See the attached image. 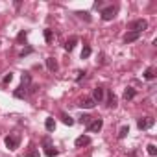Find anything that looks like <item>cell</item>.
<instances>
[{
  "label": "cell",
  "mask_w": 157,
  "mask_h": 157,
  "mask_svg": "<svg viewBox=\"0 0 157 157\" xmlns=\"http://www.w3.org/2000/svg\"><path fill=\"white\" fill-rule=\"evenodd\" d=\"M107 105L109 107H115L117 105V96L113 93H107Z\"/></svg>",
  "instance_id": "cell-15"
},
{
  "label": "cell",
  "mask_w": 157,
  "mask_h": 157,
  "mask_svg": "<svg viewBox=\"0 0 157 157\" xmlns=\"http://www.w3.org/2000/svg\"><path fill=\"white\" fill-rule=\"evenodd\" d=\"M76 44H78V37H70V39L65 43V50H67V52H72Z\"/></svg>",
  "instance_id": "cell-11"
},
{
  "label": "cell",
  "mask_w": 157,
  "mask_h": 157,
  "mask_svg": "<svg viewBox=\"0 0 157 157\" xmlns=\"http://www.w3.org/2000/svg\"><path fill=\"white\" fill-rule=\"evenodd\" d=\"M76 148H83V146H87V144H91V137H87V135H82V137H78L76 139Z\"/></svg>",
  "instance_id": "cell-7"
},
{
  "label": "cell",
  "mask_w": 157,
  "mask_h": 157,
  "mask_svg": "<svg viewBox=\"0 0 157 157\" xmlns=\"http://www.w3.org/2000/svg\"><path fill=\"white\" fill-rule=\"evenodd\" d=\"M148 153H150L151 157H155V155H157V146H155V144H148Z\"/></svg>",
  "instance_id": "cell-24"
},
{
  "label": "cell",
  "mask_w": 157,
  "mask_h": 157,
  "mask_svg": "<svg viewBox=\"0 0 157 157\" xmlns=\"http://www.w3.org/2000/svg\"><path fill=\"white\" fill-rule=\"evenodd\" d=\"M135 94H137V93H135V89H133V87H128V89L124 91V100H126V102H128V100H133V98H135Z\"/></svg>",
  "instance_id": "cell-12"
},
{
  "label": "cell",
  "mask_w": 157,
  "mask_h": 157,
  "mask_svg": "<svg viewBox=\"0 0 157 157\" xmlns=\"http://www.w3.org/2000/svg\"><path fill=\"white\" fill-rule=\"evenodd\" d=\"M4 142H6V146H8L10 150H17V148H19V142H21V137H19L17 133H11V135H8V137L4 139Z\"/></svg>",
  "instance_id": "cell-2"
},
{
  "label": "cell",
  "mask_w": 157,
  "mask_h": 157,
  "mask_svg": "<svg viewBox=\"0 0 157 157\" xmlns=\"http://www.w3.org/2000/svg\"><path fill=\"white\" fill-rule=\"evenodd\" d=\"M26 157H39V150L32 146V148L28 150V153H26Z\"/></svg>",
  "instance_id": "cell-22"
},
{
  "label": "cell",
  "mask_w": 157,
  "mask_h": 157,
  "mask_svg": "<svg viewBox=\"0 0 157 157\" xmlns=\"http://www.w3.org/2000/svg\"><path fill=\"white\" fill-rule=\"evenodd\" d=\"M153 78H155V68L153 67H148L144 70V80H153Z\"/></svg>",
  "instance_id": "cell-14"
},
{
  "label": "cell",
  "mask_w": 157,
  "mask_h": 157,
  "mask_svg": "<svg viewBox=\"0 0 157 157\" xmlns=\"http://www.w3.org/2000/svg\"><path fill=\"white\" fill-rule=\"evenodd\" d=\"M80 122H82L83 126H89V124L93 122V117H91V115H82V117H80Z\"/></svg>",
  "instance_id": "cell-18"
},
{
  "label": "cell",
  "mask_w": 157,
  "mask_h": 157,
  "mask_svg": "<svg viewBox=\"0 0 157 157\" xmlns=\"http://www.w3.org/2000/svg\"><path fill=\"white\" fill-rule=\"evenodd\" d=\"M43 144H44L46 148H52V146H50V139H48V137H44V139H43Z\"/></svg>",
  "instance_id": "cell-29"
},
{
  "label": "cell",
  "mask_w": 157,
  "mask_h": 157,
  "mask_svg": "<svg viewBox=\"0 0 157 157\" xmlns=\"http://www.w3.org/2000/svg\"><path fill=\"white\" fill-rule=\"evenodd\" d=\"M128 133H129V128H128V126H122V128H120V131H118V139H124Z\"/></svg>",
  "instance_id": "cell-21"
},
{
  "label": "cell",
  "mask_w": 157,
  "mask_h": 157,
  "mask_svg": "<svg viewBox=\"0 0 157 157\" xmlns=\"http://www.w3.org/2000/svg\"><path fill=\"white\" fill-rule=\"evenodd\" d=\"M146 28H148V21H144V19H137V21H133L129 24V30L131 32H137V33H142Z\"/></svg>",
  "instance_id": "cell-1"
},
{
  "label": "cell",
  "mask_w": 157,
  "mask_h": 157,
  "mask_svg": "<svg viewBox=\"0 0 157 157\" xmlns=\"http://www.w3.org/2000/svg\"><path fill=\"white\" fill-rule=\"evenodd\" d=\"M61 120H63V124H67V126H72V124H74L72 117H70V115H67V113H61Z\"/></svg>",
  "instance_id": "cell-16"
},
{
  "label": "cell",
  "mask_w": 157,
  "mask_h": 157,
  "mask_svg": "<svg viewBox=\"0 0 157 157\" xmlns=\"http://www.w3.org/2000/svg\"><path fill=\"white\" fill-rule=\"evenodd\" d=\"M11 80H13V74L10 72V74H6V76H4V80H2V82H4V83H10Z\"/></svg>",
  "instance_id": "cell-27"
},
{
  "label": "cell",
  "mask_w": 157,
  "mask_h": 157,
  "mask_svg": "<svg viewBox=\"0 0 157 157\" xmlns=\"http://www.w3.org/2000/svg\"><path fill=\"white\" fill-rule=\"evenodd\" d=\"M83 76H85V70H80V72H78V78H76V80H78V82H80V80H82V78H83Z\"/></svg>",
  "instance_id": "cell-30"
},
{
  "label": "cell",
  "mask_w": 157,
  "mask_h": 157,
  "mask_svg": "<svg viewBox=\"0 0 157 157\" xmlns=\"http://www.w3.org/2000/svg\"><path fill=\"white\" fill-rule=\"evenodd\" d=\"M44 153H46L48 157H54V155H57V150H56V148H46Z\"/></svg>",
  "instance_id": "cell-26"
},
{
  "label": "cell",
  "mask_w": 157,
  "mask_h": 157,
  "mask_svg": "<svg viewBox=\"0 0 157 157\" xmlns=\"http://www.w3.org/2000/svg\"><path fill=\"white\" fill-rule=\"evenodd\" d=\"M46 68H48L50 72H56V70L59 68L57 59H54V57H46Z\"/></svg>",
  "instance_id": "cell-10"
},
{
  "label": "cell",
  "mask_w": 157,
  "mask_h": 157,
  "mask_svg": "<svg viewBox=\"0 0 157 157\" xmlns=\"http://www.w3.org/2000/svg\"><path fill=\"white\" fill-rule=\"evenodd\" d=\"M30 52H32V48H26V50H22V52H21V56H22V57H24V56H28V54H30Z\"/></svg>",
  "instance_id": "cell-31"
},
{
  "label": "cell",
  "mask_w": 157,
  "mask_h": 157,
  "mask_svg": "<svg viewBox=\"0 0 157 157\" xmlns=\"http://www.w3.org/2000/svg\"><path fill=\"white\" fill-rule=\"evenodd\" d=\"M13 94H15V98H26V89L24 87H19Z\"/></svg>",
  "instance_id": "cell-20"
},
{
  "label": "cell",
  "mask_w": 157,
  "mask_h": 157,
  "mask_svg": "<svg viewBox=\"0 0 157 157\" xmlns=\"http://www.w3.org/2000/svg\"><path fill=\"white\" fill-rule=\"evenodd\" d=\"M78 105H80L82 109H93V107L96 105V102H94L93 98H83V100H82L80 104H78Z\"/></svg>",
  "instance_id": "cell-8"
},
{
  "label": "cell",
  "mask_w": 157,
  "mask_h": 157,
  "mask_svg": "<svg viewBox=\"0 0 157 157\" xmlns=\"http://www.w3.org/2000/svg\"><path fill=\"white\" fill-rule=\"evenodd\" d=\"M139 39H140V33H137V32H128L124 35V43H135Z\"/></svg>",
  "instance_id": "cell-9"
},
{
  "label": "cell",
  "mask_w": 157,
  "mask_h": 157,
  "mask_svg": "<svg viewBox=\"0 0 157 157\" xmlns=\"http://www.w3.org/2000/svg\"><path fill=\"white\" fill-rule=\"evenodd\" d=\"M151 126H153V118H150V117H144V118H139L137 120V128L139 129H148Z\"/></svg>",
  "instance_id": "cell-4"
},
{
  "label": "cell",
  "mask_w": 157,
  "mask_h": 157,
  "mask_svg": "<svg viewBox=\"0 0 157 157\" xmlns=\"http://www.w3.org/2000/svg\"><path fill=\"white\" fill-rule=\"evenodd\" d=\"M91 52H93V50H91V46H89V44H85V46H83V50H82V59H87V57L91 56Z\"/></svg>",
  "instance_id": "cell-19"
},
{
  "label": "cell",
  "mask_w": 157,
  "mask_h": 157,
  "mask_svg": "<svg viewBox=\"0 0 157 157\" xmlns=\"http://www.w3.org/2000/svg\"><path fill=\"white\" fill-rule=\"evenodd\" d=\"M30 83H32V76H30L28 72H24V74H22V87L26 89V87H28Z\"/></svg>",
  "instance_id": "cell-17"
},
{
  "label": "cell",
  "mask_w": 157,
  "mask_h": 157,
  "mask_svg": "<svg viewBox=\"0 0 157 157\" xmlns=\"http://www.w3.org/2000/svg\"><path fill=\"white\" fill-rule=\"evenodd\" d=\"M104 96H105V91H104V87H94V91H93V100L94 102H102L104 100Z\"/></svg>",
  "instance_id": "cell-6"
},
{
  "label": "cell",
  "mask_w": 157,
  "mask_h": 157,
  "mask_svg": "<svg viewBox=\"0 0 157 157\" xmlns=\"http://www.w3.org/2000/svg\"><path fill=\"white\" fill-rule=\"evenodd\" d=\"M76 15H78V17H80V19H85V21H91V15H89L87 11H78Z\"/></svg>",
  "instance_id": "cell-25"
},
{
  "label": "cell",
  "mask_w": 157,
  "mask_h": 157,
  "mask_svg": "<svg viewBox=\"0 0 157 157\" xmlns=\"http://www.w3.org/2000/svg\"><path fill=\"white\" fill-rule=\"evenodd\" d=\"M102 126H104V120H102V118H94V120L87 126V129L93 131V133H98V131L102 129Z\"/></svg>",
  "instance_id": "cell-5"
},
{
  "label": "cell",
  "mask_w": 157,
  "mask_h": 157,
  "mask_svg": "<svg viewBox=\"0 0 157 157\" xmlns=\"http://www.w3.org/2000/svg\"><path fill=\"white\" fill-rule=\"evenodd\" d=\"M52 39H54L52 30H44V41H46V43H52Z\"/></svg>",
  "instance_id": "cell-23"
},
{
  "label": "cell",
  "mask_w": 157,
  "mask_h": 157,
  "mask_svg": "<svg viewBox=\"0 0 157 157\" xmlns=\"http://www.w3.org/2000/svg\"><path fill=\"white\" fill-rule=\"evenodd\" d=\"M117 17V6H107L102 10V19L104 21H113Z\"/></svg>",
  "instance_id": "cell-3"
},
{
  "label": "cell",
  "mask_w": 157,
  "mask_h": 157,
  "mask_svg": "<svg viewBox=\"0 0 157 157\" xmlns=\"http://www.w3.org/2000/svg\"><path fill=\"white\" fill-rule=\"evenodd\" d=\"M26 35H28V33H26V32H21V33H19V37H17V39H19V41H24V39H26Z\"/></svg>",
  "instance_id": "cell-28"
},
{
  "label": "cell",
  "mask_w": 157,
  "mask_h": 157,
  "mask_svg": "<svg viewBox=\"0 0 157 157\" xmlns=\"http://www.w3.org/2000/svg\"><path fill=\"white\" fill-rule=\"evenodd\" d=\"M44 128H46V131H54V129H56V120H54L52 117H48L46 122H44Z\"/></svg>",
  "instance_id": "cell-13"
}]
</instances>
